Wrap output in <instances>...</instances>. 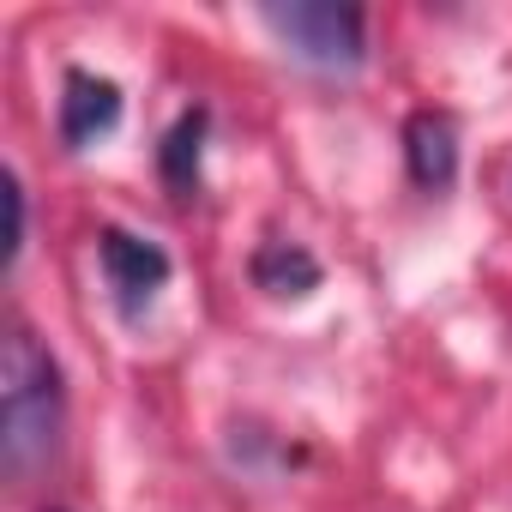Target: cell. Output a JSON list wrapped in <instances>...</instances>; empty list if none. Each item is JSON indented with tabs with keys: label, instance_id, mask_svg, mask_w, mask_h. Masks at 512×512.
<instances>
[{
	"label": "cell",
	"instance_id": "1",
	"mask_svg": "<svg viewBox=\"0 0 512 512\" xmlns=\"http://www.w3.org/2000/svg\"><path fill=\"white\" fill-rule=\"evenodd\" d=\"M67 422V386L61 362L31 326H13L0 344V458L13 476H31L55 458Z\"/></svg>",
	"mask_w": 512,
	"mask_h": 512
},
{
	"label": "cell",
	"instance_id": "7",
	"mask_svg": "<svg viewBox=\"0 0 512 512\" xmlns=\"http://www.w3.org/2000/svg\"><path fill=\"white\" fill-rule=\"evenodd\" d=\"M320 278H326V266L302 241H266L260 253H253V284H260L266 296H278V302H308L320 290Z\"/></svg>",
	"mask_w": 512,
	"mask_h": 512
},
{
	"label": "cell",
	"instance_id": "6",
	"mask_svg": "<svg viewBox=\"0 0 512 512\" xmlns=\"http://www.w3.org/2000/svg\"><path fill=\"white\" fill-rule=\"evenodd\" d=\"M205 139H211V109H181L175 127L157 145V175L175 199H193L205 181Z\"/></svg>",
	"mask_w": 512,
	"mask_h": 512
},
{
	"label": "cell",
	"instance_id": "8",
	"mask_svg": "<svg viewBox=\"0 0 512 512\" xmlns=\"http://www.w3.org/2000/svg\"><path fill=\"white\" fill-rule=\"evenodd\" d=\"M0 199H7V253H0V272H13L25 253V181H19V169L0 175Z\"/></svg>",
	"mask_w": 512,
	"mask_h": 512
},
{
	"label": "cell",
	"instance_id": "5",
	"mask_svg": "<svg viewBox=\"0 0 512 512\" xmlns=\"http://www.w3.org/2000/svg\"><path fill=\"white\" fill-rule=\"evenodd\" d=\"M404 169L422 193H446L458 181V121L446 109H416L404 121Z\"/></svg>",
	"mask_w": 512,
	"mask_h": 512
},
{
	"label": "cell",
	"instance_id": "2",
	"mask_svg": "<svg viewBox=\"0 0 512 512\" xmlns=\"http://www.w3.org/2000/svg\"><path fill=\"white\" fill-rule=\"evenodd\" d=\"M266 31L320 73H356L368 61V19L362 7H338V0H272L260 7Z\"/></svg>",
	"mask_w": 512,
	"mask_h": 512
},
{
	"label": "cell",
	"instance_id": "4",
	"mask_svg": "<svg viewBox=\"0 0 512 512\" xmlns=\"http://www.w3.org/2000/svg\"><path fill=\"white\" fill-rule=\"evenodd\" d=\"M115 127H121V85L91 67H73L61 85V145L85 151V145L109 139Z\"/></svg>",
	"mask_w": 512,
	"mask_h": 512
},
{
	"label": "cell",
	"instance_id": "3",
	"mask_svg": "<svg viewBox=\"0 0 512 512\" xmlns=\"http://www.w3.org/2000/svg\"><path fill=\"white\" fill-rule=\"evenodd\" d=\"M97 266H103V278H109V290H115L121 320H145L151 302L163 296L169 272H175V260H169L151 235H133V229H121V223H103V229H97Z\"/></svg>",
	"mask_w": 512,
	"mask_h": 512
}]
</instances>
